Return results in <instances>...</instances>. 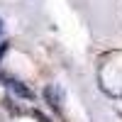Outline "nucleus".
<instances>
[{
	"label": "nucleus",
	"instance_id": "obj_1",
	"mask_svg": "<svg viewBox=\"0 0 122 122\" xmlns=\"http://www.w3.org/2000/svg\"><path fill=\"white\" fill-rule=\"evenodd\" d=\"M46 98H49V103H51V105L59 107V88H51V86H49V88H46Z\"/></svg>",
	"mask_w": 122,
	"mask_h": 122
},
{
	"label": "nucleus",
	"instance_id": "obj_2",
	"mask_svg": "<svg viewBox=\"0 0 122 122\" xmlns=\"http://www.w3.org/2000/svg\"><path fill=\"white\" fill-rule=\"evenodd\" d=\"M0 37H3V22H0Z\"/></svg>",
	"mask_w": 122,
	"mask_h": 122
}]
</instances>
